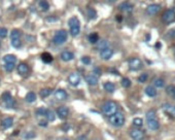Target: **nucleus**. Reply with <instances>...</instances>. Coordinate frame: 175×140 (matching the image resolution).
I'll use <instances>...</instances> for the list:
<instances>
[{"label":"nucleus","instance_id":"obj_1","mask_svg":"<svg viewBox=\"0 0 175 140\" xmlns=\"http://www.w3.org/2000/svg\"><path fill=\"white\" fill-rule=\"evenodd\" d=\"M109 121L114 127H122L125 124V115L122 112H116V113L109 117Z\"/></svg>","mask_w":175,"mask_h":140},{"label":"nucleus","instance_id":"obj_2","mask_svg":"<svg viewBox=\"0 0 175 140\" xmlns=\"http://www.w3.org/2000/svg\"><path fill=\"white\" fill-rule=\"evenodd\" d=\"M103 113L108 117H111L113 114L118 112V105H116V102L113 101H109L107 103H105V105L103 106Z\"/></svg>","mask_w":175,"mask_h":140},{"label":"nucleus","instance_id":"obj_3","mask_svg":"<svg viewBox=\"0 0 175 140\" xmlns=\"http://www.w3.org/2000/svg\"><path fill=\"white\" fill-rule=\"evenodd\" d=\"M67 37H68L67 31H65V30H58L54 36V42L57 44L64 43L67 40Z\"/></svg>","mask_w":175,"mask_h":140},{"label":"nucleus","instance_id":"obj_4","mask_svg":"<svg viewBox=\"0 0 175 140\" xmlns=\"http://www.w3.org/2000/svg\"><path fill=\"white\" fill-rule=\"evenodd\" d=\"M1 98H2L6 108H13V107L15 105V100L11 97L9 92H4V93L2 94V97H1Z\"/></svg>","mask_w":175,"mask_h":140},{"label":"nucleus","instance_id":"obj_5","mask_svg":"<svg viewBox=\"0 0 175 140\" xmlns=\"http://www.w3.org/2000/svg\"><path fill=\"white\" fill-rule=\"evenodd\" d=\"M128 64H129V68L131 70H133V71H136V70L140 69L142 67V62L139 59H137V58H133V59L129 60Z\"/></svg>","mask_w":175,"mask_h":140},{"label":"nucleus","instance_id":"obj_6","mask_svg":"<svg viewBox=\"0 0 175 140\" xmlns=\"http://www.w3.org/2000/svg\"><path fill=\"white\" fill-rule=\"evenodd\" d=\"M175 20V11L173 9H168L163 15V21L165 23H171Z\"/></svg>","mask_w":175,"mask_h":140},{"label":"nucleus","instance_id":"obj_7","mask_svg":"<svg viewBox=\"0 0 175 140\" xmlns=\"http://www.w3.org/2000/svg\"><path fill=\"white\" fill-rule=\"evenodd\" d=\"M68 81H69V83L71 85V86L77 87L80 83L79 74H78V73H76V72L72 73V74H70V75H69V77H68Z\"/></svg>","mask_w":175,"mask_h":140},{"label":"nucleus","instance_id":"obj_8","mask_svg":"<svg viewBox=\"0 0 175 140\" xmlns=\"http://www.w3.org/2000/svg\"><path fill=\"white\" fill-rule=\"evenodd\" d=\"M160 11H161V5H159V4H150L147 7L146 13H148L149 16H156V15L160 13Z\"/></svg>","mask_w":175,"mask_h":140},{"label":"nucleus","instance_id":"obj_9","mask_svg":"<svg viewBox=\"0 0 175 140\" xmlns=\"http://www.w3.org/2000/svg\"><path fill=\"white\" fill-rule=\"evenodd\" d=\"M130 136H131L133 140H142L144 138V133L142 132L141 130L134 129L130 132Z\"/></svg>","mask_w":175,"mask_h":140},{"label":"nucleus","instance_id":"obj_10","mask_svg":"<svg viewBox=\"0 0 175 140\" xmlns=\"http://www.w3.org/2000/svg\"><path fill=\"white\" fill-rule=\"evenodd\" d=\"M57 114H58V117L60 119H66L68 117V114H69V109L68 107L66 106H60L59 108L57 109Z\"/></svg>","mask_w":175,"mask_h":140},{"label":"nucleus","instance_id":"obj_11","mask_svg":"<svg viewBox=\"0 0 175 140\" xmlns=\"http://www.w3.org/2000/svg\"><path fill=\"white\" fill-rule=\"evenodd\" d=\"M67 97H68L67 92L65 91V90H63V89H59V90H57V91L55 92V98H56L57 100L63 101V100L67 99Z\"/></svg>","mask_w":175,"mask_h":140},{"label":"nucleus","instance_id":"obj_12","mask_svg":"<svg viewBox=\"0 0 175 140\" xmlns=\"http://www.w3.org/2000/svg\"><path fill=\"white\" fill-rule=\"evenodd\" d=\"M147 126H148L149 129L152 130V131H157V130H159V128H160V123L157 119V117H156V119H147Z\"/></svg>","mask_w":175,"mask_h":140},{"label":"nucleus","instance_id":"obj_13","mask_svg":"<svg viewBox=\"0 0 175 140\" xmlns=\"http://www.w3.org/2000/svg\"><path fill=\"white\" fill-rule=\"evenodd\" d=\"M112 55H113V51L108 47V49H103V51H101L100 57L102 58L103 60H109L111 57H112Z\"/></svg>","mask_w":175,"mask_h":140},{"label":"nucleus","instance_id":"obj_14","mask_svg":"<svg viewBox=\"0 0 175 140\" xmlns=\"http://www.w3.org/2000/svg\"><path fill=\"white\" fill-rule=\"evenodd\" d=\"M13 124V119H11V117H5V119H3L2 121H1V128L6 130V129H8V128L11 127Z\"/></svg>","mask_w":175,"mask_h":140},{"label":"nucleus","instance_id":"obj_15","mask_svg":"<svg viewBox=\"0 0 175 140\" xmlns=\"http://www.w3.org/2000/svg\"><path fill=\"white\" fill-rule=\"evenodd\" d=\"M74 58V55L72 54L71 52H68V51H65V52L61 53V59L65 62H68V61H71L72 59Z\"/></svg>","mask_w":175,"mask_h":140},{"label":"nucleus","instance_id":"obj_16","mask_svg":"<svg viewBox=\"0 0 175 140\" xmlns=\"http://www.w3.org/2000/svg\"><path fill=\"white\" fill-rule=\"evenodd\" d=\"M18 72L20 73L21 75H25L29 72V67L28 65L25 64V63H21L18 66Z\"/></svg>","mask_w":175,"mask_h":140},{"label":"nucleus","instance_id":"obj_17","mask_svg":"<svg viewBox=\"0 0 175 140\" xmlns=\"http://www.w3.org/2000/svg\"><path fill=\"white\" fill-rule=\"evenodd\" d=\"M165 111L167 112L171 117L175 119V105H170V104H166L164 106Z\"/></svg>","mask_w":175,"mask_h":140},{"label":"nucleus","instance_id":"obj_18","mask_svg":"<svg viewBox=\"0 0 175 140\" xmlns=\"http://www.w3.org/2000/svg\"><path fill=\"white\" fill-rule=\"evenodd\" d=\"M41 60L45 64H49V63L53 62L54 59H53V56L49 53H42V55H41Z\"/></svg>","mask_w":175,"mask_h":140},{"label":"nucleus","instance_id":"obj_19","mask_svg":"<svg viewBox=\"0 0 175 140\" xmlns=\"http://www.w3.org/2000/svg\"><path fill=\"white\" fill-rule=\"evenodd\" d=\"M3 61H4L5 64H15L17 57L13 56V55H6V56L3 57Z\"/></svg>","mask_w":175,"mask_h":140},{"label":"nucleus","instance_id":"obj_20","mask_svg":"<svg viewBox=\"0 0 175 140\" xmlns=\"http://www.w3.org/2000/svg\"><path fill=\"white\" fill-rule=\"evenodd\" d=\"M145 94L148 97H156L157 96V90L152 86H148L145 88Z\"/></svg>","mask_w":175,"mask_h":140},{"label":"nucleus","instance_id":"obj_21","mask_svg":"<svg viewBox=\"0 0 175 140\" xmlns=\"http://www.w3.org/2000/svg\"><path fill=\"white\" fill-rule=\"evenodd\" d=\"M85 81H87V83H89V85H91V86H95V85L98 83V76L88 75L87 77H85Z\"/></svg>","mask_w":175,"mask_h":140},{"label":"nucleus","instance_id":"obj_22","mask_svg":"<svg viewBox=\"0 0 175 140\" xmlns=\"http://www.w3.org/2000/svg\"><path fill=\"white\" fill-rule=\"evenodd\" d=\"M108 45H109V42L106 39H102V40H100V41L98 42L97 49H100V51H103V49H108Z\"/></svg>","mask_w":175,"mask_h":140},{"label":"nucleus","instance_id":"obj_23","mask_svg":"<svg viewBox=\"0 0 175 140\" xmlns=\"http://www.w3.org/2000/svg\"><path fill=\"white\" fill-rule=\"evenodd\" d=\"M166 93L169 95L171 98H173L175 100V86H168L167 88H166Z\"/></svg>","mask_w":175,"mask_h":140},{"label":"nucleus","instance_id":"obj_24","mask_svg":"<svg viewBox=\"0 0 175 140\" xmlns=\"http://www.w3.org/2000/svg\"><path fill=\"white\" fill-rule=\"evenodd\" d=\"M120 9H121V11H131L132 9H133V6H132V4H130V3L124 2L120 5Z\"/></svg>","mask_w":175,"mask_h":140},{"label":"nucleus","instance_id":"obj_25","mask_svg":"<svg viewBox=\"0 0 175 140\" xmlns=\"http://www.w3.org/2000/svg\"><path fill=\"white\" fill-rule=\"evenodd\" d=\"M68 25H69L70 28H72V27H79V21H78V19L77 18H71L68 21Z\"/></svg>","mask_w":175,"mask_h":140},{"label":"nucleus","instance_id":"obj_26","mask_svg":"<svg viewBox=\"0 0 175 140\" xmlns=\"http://www.w3.org/2000/svg\"><path fill=\"white\" fill-rule=\"evenodd\" d=\"M103 87H104V90L107 92H109V93H112L113 91H114V89H116V87H114V85H113L112 83H109V81H107V83H105L104 85H103Z\"/></svg>","mask_w":175,"mask_h":140},{"label":"nucleus","instance_id":"obj_27","mask_svg":"<svg viewBox=\"0 0 175 140\" xmlns=\"http://www.w3.org/2000/svg\"><path fill=\"white\" fill-rule=\"evenodd\" d=\"M51 92H53V90L51 89H42L40 91V93H39V95H40L41 98H46V97H49V95L51 94Z\"/></svg>","mask_w":175,"mask_h":140},{"label":"nucleus","instance_id":"obj_28","mask_svg":"<svg viewBox=\"0 0 175 140\" xmlns=\"http://www.w3.org/2000/svg\"><path fill=\"white\" fill-rule=\"evenodd\" d=\"M35 100H36V95H35V93H33V92H30V93H28L26 95V101L29 102V103H32V102H34Z\"/></svg>","mask_w":175,"mask_h":140},{"label":"nucleus","instance_id":"obj_29","mask_svg":"<svg viewBox=\"0 0 175 140\" xmlns=\"http://www.w3.org/2000/svg\"><path fill=\"white\" fill-rule=\"evenodd\" d=\"M88 39H89V41H90L91 43H96V42H98V40H99V37H98L97 33H91L90 35L88 36Z\"/></svg>","mask_w":175,"mask_h":140},{"label":"nucleus","instance_id":"obj_30","mask_svg":"<svg viewBox=\"0 0 175 140\" xmlns=\"http://www.w3.org/2000/svg\"><path fill=\"white\" fill-rule=\"evenodd\" d=\"M20 37H21V31L17 30V29L13 30V31H11V33H10V39H11V40H15V39H20Z\"/></svg>","mask_w":175,"mask_h":140},{"label":"nucleus","instance_id":"obj_31","mask_svg":"<svg viewBox=\"0 0 175 140\" xmlns=\"http://www.w3.org/2000/svg\"><path fill=\"white\" fill-rule=\"evenodd\" d=\"M87 15L90 19H95L96 17H97V11H96V9H94L93 7H88Z\"/></svg>","mask_w":175,"mask_h":140},{"label":"nucleus","instance_id":"obj_32","mask_svg":"<svg viewBox=\"0 0 175 140\" xmlns=\"http://www.w3.org/2000/svg\"><path fill=\"white\" fill-rule=\"evenodd\" d=\"M157 117V113H156V110L154 109H150L146 112V119H152Z\"/></svg>","mask_w":175,"mask_h":140},{"label":"nucleus","instance_id":"obj_33","mask_svg":"<svg viewBox=\"0 0 175 140\" xmlns=\"http://www.w3.org/2000/svg\"><path fill=\"white\" fill-rule=\"evenodd\" d=\"M154 85L156 88H163V87L165 86V81H164V79H162V78H157V79L154 81Z\"/></svg>","mask_w":175,"mask_h":140},{"label":"nucleus","instance_id":"obj_34","mask_svg":"<svg viewBox=\"0 0 175 140\" xmlns=\"http://www.w3.org/2000/svg\"><path fill=\"white\" fill-rule=\"evenodd\" d=\"M38 4H39V6H40L41 9H42L43 11H46L49 8V2H47V1H39Z\"/></svg>","mask_w":175,"mask_h":140},{"label":"nucleus","instance_id":"obj_35","mask_svg":"<svg viewBox=\"0 0 175 140\" xmlns=\"http://www.w3.org/2000/svg\"><path fill=\"white\" fill-rule=\"evenodd\" d=\"M46 119H49V122H54L56 119V115H55V112L51 111V110H47L46 112Z\"/></svg>","mask_w":175,"mask_h":140},{"label":"nucleus","instance_id":"obj_36","mask_svg":"<svg viewBox=\"0 0 175 140\" xmlns=\"http://www.w3.org/2000/svg\"><path fill=\"white\" fill-rule=\"evenodd\" d=\"M80 32V26L79 27H72L70 28V34L72 36H77Z\"/></svg>","mask_w":175,"mask_h":140},{"label":"nucleus","instance_id":"obj_37","mask_svg":"<svg viewBox=\"0 0 175 140\" xmlns=\"http://www.w3.org/2000/svg\"><path fill=\"white\" fill-rule=\"evenodd\" d=\"M131 83H132L131 81L127 77H124L123 79H122V86H123L124 88H130V87H131Z\"/></svg>","mask_w":175,"mask_h":140},{"label":"nucleus","instance_id":"obj_38","mask_svg":"<svg viewBox=\"0 0 175 140\" xmlns=\"http://www.w3.org/2000/svg\"><path fill=\"white\" fill-rule=\"evenodd\" d=\"M142 124H143V121H142V119H140V117H135V119H133V125L134 126H136V127H141Z\"/></svg>","mask_w":175,"mask_h":140},{"label":"nucleus","instance_id":"obj_39","mask_svg":"<svg viewBox=\"0 0 175 140\" xmlns=\"http://www.w3.org/2000/svg\"><path fill=\"white\" fill-rule=\"evenodd\" d=\"M46 112H47V109L43 108V107L36 109V114L37 115H46Z\"/></svg>","mask_w":175,"mask_h":140},{"label":"nucleus","instance_id":"obj_40","mask_svg":"<svg viewBox=\"0 0 175 140\" xmlns=\"http://www.w3.org/2000/svg\"><path fill=\"white\" fill-rule=\"evenodd\" d=\"M11 45H13L15 49H20L21 40H20V39H15V40H11Z\"/></svg>","mask_w":175,"mask_h":140},{"label":"nucleus","instance_id":"obj_41","mask_svg":"<svg viewBox=\"0 0 175 140\" xmlns=\"http://www.w3.org/2000/svg\"><path fill=\"white\" fill-rule=\"evenodd\" d=\"M147 77H148L147 73H142L141 75L138 77V81H140V83H145V81H147Z\"/></svg>","mask_w":175,"mask_h":140},{"label":"nucleus","instance_id":"obj_42","mask_svg":"<svg viewBox=\"0 0 175 140\" xmlns=\"http://www.w3.org/2000/svg\"><path fill=\"white\" fill-rule=\"evenodd\" d=\"M6 36H7V29L0 28V37L1 38H5Z\"/></svg>","mask_w":175,"mask_h":140},{"label":"nucleus","instance_id":"obj_43","mask_svg":"<svg viewBox=\"0 0 175 140\" xmlns=\"http://www.w3.org/2000/svg\"><path fill=\"white\" fill-rule=\"evenodd\" d=\"M4 68L7 72H11V71L15 69V64H5Z\"/></svg>","mask_w":175,"mask_h":140},{"label":"nucleus","instance_id":"obj_44","mask_svg":"<svg viewBox=\"0 0 175 140\" xmlns=\"http://www.w3.org/2000/svg\"><path fill=\"white\" fill-rule=\"evenodd\" d=\"M81 62L83 63L85 65H90L91 63V58L90 57H88V56H85V57H82L81 58Z\"/></svg>","mask_w":175,"mask_h":140},{"label":"nucleus","instance_id":"obj_45","mask_svg":"<svg viewBox=\"0 0 175 140\" xmlns=\"http://www.w3.org/2000/svg\"><path fill=\"white\" fill-rule=\"evenodd\" d=\"M36 136L35 132H28L25 134V139H33Z\"/></svg>","mask_w":175,"mask_h":140},{"label":"nucleus","instance_id":"obj_46","mask_svg":"<svg viewBox=\"0 0 175 140\" xmlns=\"http://www.w3.org/2000/svg\"><path fill=\"white\" fill-rule=\"evenodd\" d=\"M167 36L169 37V38H173V39L175 38V28H172L169 32H168Z\"/></svg>","mask_w":175,"mask_h":140},{"label":"nucleus","instance_id":"obj_47","mask_svg":"<svg viewBox=\"0 0 175 140\" xmlns=\"http://www.w3.org/2000/svg\"><path fill=\"white\" fill-rule=\"evenodd\" d=\"M70 128H71V126H70L69 124H64L63 126H62V130H63L64 132H67V131H68Z\"/></svg>","mask_w":175,"mask_h":140},{"label":"nucleus","instance_id":"obj_48","mask_svg":"<svg viewBox=\"0 0 175 140\" xmlns=\"http://www.w3.org/2000/svg\"><path fill=\"white\" fill-rule=\"evenodd\" d=\"M45 21L49 22V23H51V22H57L58 21V18H55V17H47V18L45 19Z\"/></svg>","mask_w":175,"mask_h":140},{"label":"nucleus","instance_id":"obj_49","mask_svg":"<svg viewBox=\"0 0 175 140\" xmlns=\"http://www.w3.org/2000/svg\"><path fill=\"white\" fill-rule=\"evenodd\" d=\"M39 126H41V127H46L47 126V121H40L39 122Z\"/></svg>","mask_w":175,"mask_h":140},{"label":"nucleus","instance_id":"obj_50","mask_svg":"<svg viewBox=\"0 0 175 140\" xmlns=\"http://www.w3.org/2000/svg\"><path fill=\"white\" fill-rule=\"evenodd\" d=\"M94 73H95L96 74V76L97 75H100L101 74V70H100V68H95V69H94Z\"/></svg>","mask_w":175,"mask_h":140},{"label":"nucleus","instance_id":"obj_51","mask_svg":"<svg viewBox=\"0 0 175 140\" xmlns=\"http://www.w3.org/2000/svg\"><path fill=\"white\" fill-rule=\"evenodd\" d=\"M75 140H87V137H85V135H80Z\"/></svg>","mask_w":175,"mask_h":140},{"label":"nucleus","instance_id":"obj_52","mask_svg":"<svg viewBox=\"0 0 175 140\" xmlns=\"http://www.w3.org/2000/svg\"><path fill=\"white\" fill-rule=\"evenodd\" d=\"M116 20H118V22H122V20H123V17L118 15V16H116Z\"/></svg>","mask_w":175,"mask_h":140},{"label":"nucleus","instance_id":"obj_53","mask_svg":"<svg viewBox=\"0 0 175 140\" xmlns=\"http://www.w3.org/2000/svg\"><path fill=\"white\" fill-rule=\"evenodd\" d=\"M156 47H161V43H160V42H157V43H156Z\"/></svg>","mask_w":175,"mask_h":140},{"label":"nucleus","instance_id":"obj_54","mask_svg":"<svg viewBox=\"0 0 175 140\" xmlns=\"http://www.w3.org/2000/svg\"><path fill=\"white\" fill-rule=\"evenodd\" d=\"M60 140H69V139H67V138H61Z\"/></svg>","mask_w":175,"mask_h":140},{"label":"nucleus","instance_id":"obj_55","mask_svg":"<svg viewBox=\"0 0 175 140\" xmlns=\"http://www.w3.org/2000/svg\"><path fill=\"white\" fill-rule=\"evenodd\" d=\"M0 44H1V43H0Z\"/></svg>","mask_w":175,"mask_h":140}]
</instances>
